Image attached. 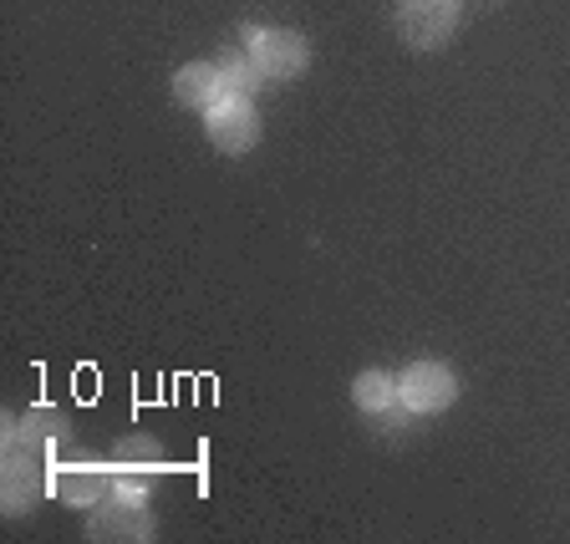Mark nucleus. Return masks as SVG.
I'll list each match as a JSON object with an SVG mask.
<instances>
[{
  "label": "nucleus",
  "instance_id": "nucleus-5",
  "mask_svg": "<svg viewBox=\"0 0 570 544\" xmlns=\"http://www.w3.org/2000/svg\"><path fill=\"white\" fill-rule=\"evenodd\" d=\"M164 468V453H158L154 438H122L118 453H112V494L122 498H148V478Z\"/></svg>",
  "mask_w": 570,
  "mask_h": 544
},
{
  "label": "nucleus",
  "instance_id": "nucleus-12",
  "mask_svg": "<svg viewBox=\"0 0 570 544\" xmlns=\"http://www.w3.org/2000/svg\"><path fill=\"white\" fill-rule=\"evenodd\" d=\"M219 71H225V92L229 97H255V87L265 82L261 67L249 61V51H239V57H225V61H219Z\"/></svg>",
  "mask_w": 570,
  "mask_h": 544
},
{
  "label": "nucleus",
  "instance_id": "nucleus-3",
  "mask_svg": "<svg viewBox=\"0 0 570 544\" xmlns=\"http://www.w3.org/2000/svg\"><path fill=\"white\" fill-rule=\"evenodd\" d=\"M204 118H209L204 132H209V142L219 154H249V148L261 142V112H255L249 97H225V102L209 107Z\"/></svg>",
  "mask_w": 570,
  "mask_h": 544
},
{
  "label": "nucleus",
  "instance_id": "nucleus-8",
  "mask_svg": "<svg viewBox=\"0 0 570 544\" xmlns=\"http://www.w3.org/2000/svg\"><path fill=\"white\" fill-rule=\"evenodd\" d=\"M41 494H47V474H41L36 453L31 448H11L6 453V494H0L6 514H31Z\"/></svg>",
  "mask_w": 570,
  "mask_h": 544
},
{
  "label": "nucleus",
  "instance_id": "nucleus-11",
  "mask_svg": "<svg viewBox=\"0 0 570 544\" xmlns=\"http://www.w3.org/2000/svg\"><path fill=\"white\" fill-rule=\"evenodd\" d=\"M352 403L367 417L392 413V407H397V377H387V372H362V377L352 382Z\"/></svg>",
  "mask_w": 570,
  "mask_h": 544
},
{
  "label": "nucleus",
  "instance_id": "nucleus-10",
  "mask_svg": "<svg viewBox=\"0 0 570 544\" xmlns=\"http://www.w3.org/2000/svg\"><path fill=\"white\" fill-rule=\"evenodd\" d=\"M67 433H71V423H67V413H61V407H31V413L16 423V443H11V448L41 453V448H51V443H61Z\"/></svg>",
  "mask_w": 570,
  "mask_h": 544
},
{
  "label": "nucleus",
  "instance_id": "nucleus-6",
  "mask_svg": "<svg viewBox=\"0 0 570 544\" xmlns=\"http://www.w3.org/2000/svg\"><path fill=\"white\" fill-rule=\"evenodd\" d=\"M87 534H92V540H154V514L142 510V498L107 494L92 510Z\"/></svg>",
  "mask_w": 570,
  "mask_h": 544
},
{
  "label": "nucleus",
  "instance_id": "nucleus-1",
  "mask_svg": "<svg viewBox=\"0 0 570 544\" xmlns=\"http://www.w3.org/2000/svg\"><path fill=\"white\" fill-rule=\"evenodd\" d=\"M245 51L261 67L265 82H291V77H301L311 67L306 36L296 31H245Z\"/></svg>",
  "mask_w": 570,
  "mask_h": 544
},
{
  "label": "nucleus",
  "instance_id": "nucleus-4",
  "mask_svg": "<svg viewBox=\"0 0 570 544\" xmlns=\"http://www.w3.org/2000/svg\"><path fill=\"white\" fill-rule=\"evenodd\" d=\"M397 26H403V36L417 51H433L459 26V0H403L397 6Z\"/></svg>",
  "mask_w": 570,
  "mask_h": 544
},
{
  "label": "nucleus",
  "instance_id": "nucleus-2",
  "mask_svg": "<svg viewBox=\"0 0 570 544\" xmlns=\"http://www.w3.org/2000/svg\"><path fill=\"white\" fill-rule=\"evenodd\" d=\"M459 397V377H453L443 362H413V367L397 377V403L407 413H443Z\"/></svg>",
  "mask_w": 570,
  "mask_h": 544
},
{
  "label": "nucleus",
  "instance_id": "nucleus-7",
  "mask_svg": "<svg viewBox=\"0 0 570 544\" xmlns=\"http://www.w3.org/2000/svg\"><path fill=\"white\" fill-rule=\"evenodd\" d=\"M51 494L71 510H97L107 494H112V468L102 463H61L51 474Z\"/></svg>",
  "mask_w": 570,
  "mask_h": 544
},
{
  "label": "nucleus",
  "instance_id": "nucleus-9",
  "mask_svg": "<svg viewBox=\"0 0 570 544\" xmlns=\"http://www.w3.org/2000/svg\"><path fill=\"white\" fill-rule=\"evenodd\" d=\"M174 97L184 107H194V112H209V107L225 102V71H219V61H189V67L174 71Z\"/></svg>",
  "mask_w": 570,
  "mask_h": 544
}]
</instances>
